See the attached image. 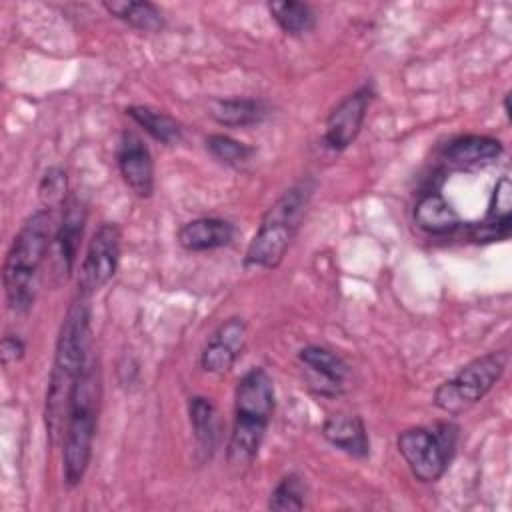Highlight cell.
Listing matches in <instances>:
<instances>
[{"label": "cell", "mask_w": 512, "mask_h": 512, "mask_svg": "<svg viewBox=\"0 0 512 512\" xmlns=\"http://www.w3.org/2000/svg\"><path fill=\"white\" fill-rule=\"evenodd\" d=\"M214 122L228 128H246L260 124L268 116V106L258 98H216L208 106Z\"/></svg>", "instance_id": "obj_20"}, {"label": "cell", "mask_w": 512, "mask_h": 512, "mask_svg": "<svg viewBox=\"0 0 512 512\" xmlns=\"http://www.w3.org/2000/svg\"><path fill=\"white\" fill-rule=\"evenodd\" d=\"M206 150L220 160L226 166H234L240 168L244 164H248L254 156V148L228 136V134H210L206 136Z\"/></svg>", "instance_id": "obj_25"}, {"label": "cell", "mask_w": 512, "mask_h": 512, "mask_svg": "<svg viewBox=\"0 0 512 512\" xmlns=\"http://www.w3.org/2000/svg\"><path fill=\"white\" fill-rule=\"evenodd\" d=\"M120 244L122 232L118 224L102 222L96 228L88 242L84 260L80 262L76 294L90 298L114 278L120 264Z\"/></svg>", "instance_id": "obj_8"}, {"label": "cell", "mask_w": 512, "mask_h": 512, "mask_svg": "<svg viewBox=\"0 0 512 512\" xmlns=\"http://www.w3.org/2000/svg\"><path fill=\"white\" fill-rule=\"evenodd\" d=\"M236 226L226 218L202 216L188 220L178 230V244L188 252H208L232 244Z\"/></svg>", "instance_id": "obj_16"}, {"label": "cell", "mask_w": 512, "mask_h": 512, "mask_svg": "<svg viewBox=\"0 0 512 512\" xmlns=\"http://www.w3.org/2000/svg\"><path fill=\"white\" fill-rule=\"evenodd\" d=\"M24 352H26V344L20 336L16 334H6L0 342V358H2V364L8 368L12 364H18L22 358H24Z\"/></svg>", "instance_id": "obj_27"}, {"label": "cell", "mask_w": 512, "mask_h": 512, "mask_svg": "<svg viewBox=\"0 0 512 512\" xmlns=\"http://www.w3.org/2000/svg\"><path fill=\"white\" fill-rule=\"evenodd\" d=\"M298 362L308 376V386L314 394L336 398L344 394V382L350 374L346 360L334 350L318 344L304 346L298 352Z\"/></svg>", "instance_id": "obj_10"}, {"label": "cell", "mask_w": 512, "mask_h": 512, "mask_svg": "<svg viewBox=\"0 0 512 512\" xmlns=\"http://www.w3.org/2000/svg\"><path fill=\"white\" fill-rule=\"evenodd\" d=\"M68 190V178H66V172L62 168H48L40 180V186H38V196L44 204V208L52 210L54 206L58 204H64L68 198H66V192Z\"/></svg>", "instance_id": "obj_26"}, {"label": "cell", "mask_w": 512, "mask_h": 512, "mask_svg": "<svg viewBox=\"0 0 512 512\" xmlns=\"http://www.w3.org/2000/svg\"><path fill=\"white\" fill-rule=\"evenodd\" d=\"M268 12L278 28L288 36H302L314 30L316 14L314 10L296 0H274L268 2Z\"/></svg>", "instance_id": "obj_23"}, {"label": "cell", "mask_w": 512, "mask_h": 512, "mask_svg": "<svg viewBox=\"0 0 512 512\" xmlns=\"http://www.w3.org/2000/svg\"><path fill=\"white\" fill-rule=\"evenodd\" d=\"M126 114L156 142L164 146H176L182 140V126L176 118L166 114L164 110L144 106V104H134L126 108Z\"/></svg>", "instance_id": "obj_21"}, {"label": "cell", "mask_w": 512, "mask_h": 512, "mask_svg": "<svg viewBox=\"0 0 512 512\" xmlns=\"http://www.w3.org/2000/svg\"><path fill=\"white\" fill-rule=\"evenodd\" d=\"M90 352V298L76 294L70 302L54 348L52 370L44 398V424L52 444L64 432L72 390L88 364Z\"/></svg>", "instance_id": "obj_1"}, {"label": "cell", "mask_w": 512, "mask_h": 512, "mask_svg": "<svg viewBox=\"0 0 512 512\" xmlns=\"http://www.w3.org/2000/svg\"><path fill=\"white\" fill-rule=\"evenodd\" d=\"M508 102H510V92H506V96H504V112H506V116L510 118V106H508Z\"/></svg>", "instance_id": "obj_28"}, {"label": "cell", "mask_w": 512, "mask_h": 512, "mask_svg": "<svg viewBox=\"0 0 512 512\" xmlns=\"http://www.w3.org/2000/svg\"><path fill=\"white\" fill-rule=\"evenodd\" d=\"M504 146L498 138L484 134H466L450 140L442 152L440 160L448 170H472L486 164H492Z\"/></svg>", "instance_id": "obj_14"}, {"label": "cell", "mask_w": 512, "mask_h": 512, "mask_svg": "<svg viewBox=\"0 0 512 512\" xmlns=\"http://www.w3.org/2000/svg\"><path fill=\"white\" fill-rule=\"evenodd\" d=\"M274 414V380L254 366L238 380L234 390V420L226 446V458L234 466L250 464L266 438Z\"/></svg>", "instance_id": "obj_3"}, {"label": "cell", "mask_w": 512, "mask_h": 512, "mask_svg": "<svg viewBox=\"0 0 512 512\" xmlns=\"http://www.w3.org/2000/svg\"><path fill=\"white\" fill-rule=\"evenodd\" d=\"M188 418L196 444V458L206 462L214 456L220 440V418L216 404L208 396H192L188 400Z\"/></svg>", "instance_id": "obj_18"}, {"label": "cell", "mask_w": 512, "mask_h": 512, "mask_svg": "<svg viewBox=\"0 0 512 512\" xmlns=\"http://www.w3.org/2000/svg\"><path fill=\"white\" fill-rule=\"evenodd\" d=\"M414 222L420 230L432 236H446L462 226L458 212L434 188L418 196L414 206Z\"/></svg>", "instance_id": "obj_19"}, {"label": "cell", "mask_w": 512, "mask_h": 512, "mask_svg": "<svg viewBox=\"0 0 512 512\" xmlns=\"http://www.w3.org/2000/svg\"><path fill=\"white\" fill-rule=\"evenodd\" d=\"M246 346V322L240 316L224 320L208 338L200 354V366L208 374H226L234 368Z\"/></svg>", "instance_id": "obj_12"}, {"label": "cell", "mask_w": 512, "mask_h": 512, "mask_svg": "<svg viewBox=\"0 0 512 512\" xmlns=\"http://www.w3.org/2000/svg\"><path fill=\"white\" fill-rule=\"evenodd\" d=\"M306 496H308V488L302 476L296 472H288L272 488L266 506L268 510H274V512H298V510H304Z\"/></svg>", "instance_id": "obj_24"}, {"label": "cell", "mask_w": 512, "mask_h": 512, "mask_svg": "<svg viewBox=\"0 0 512 512\" xmlns=\"http://www.w3.org/2000/svg\"><path fill=\"white\" fill-rule=\"evenodd\" d=\"M456 438L458 428L452 422H438L430 428H406L398 434L396 446L416 480L436 482L448 470L456 448Z\"/></svg>", "instance_id": "obj_7"}, {"label": "cell", "mask_w": 512, "mask_h": 512, "mask_svg": "<svg viewBox=\"0 0 512 512\" xmlns=\"http://www.w3.org/2000/svg\"><path fill=\"white\" fill-rule=\"evenodd\" d=\"M316 182L302 178L292 184L262 216L244 254L246 268H276L284 260L308 210Z\"/></svg>", "instance_id": "obj_4"}, {"label": "cell", "mask_w": 512, "mask_h": 512, "mask_svg": "<svg viewBox=\"0 0 512 512\" xmlns=\"http://www.w3.org/2000/svg\"><path fill=\"white\" fill-rule=\"evenodd\" d=\"M512 230V184L508 176H502L488 200L486 216L482 222L472 224L468 238L472 242H496L506 240Z\"/></svg>", "instance_id": "obj_15"}, {"label": "cell", "mask_w": 512, "mask_h": 512, "mask_svg": "<svg viewBox=\"0 0 512 512\" xmlns=\"http://www.w3.org/2000/svg\"><path fill=\"white\" fill-rule=\"evenodd\" d=\"M100 374L94 360L84 366L70 398L62 432V474L68 488L78 486L92 460V446L98 426Z\"/></svg>", "instance_id": "obj_5"}, {"label": "cell", "mask_w": 512, "mask_h": 512, "mask_svg": "<svg viewBox=\"0 0 512 512\" xmlns=\"http://www.w3.org/2000/svg\"><path fill=\"white\" fill-rule=\"evenodd\" d=\"M508 366L506 350H492L464 364L434 390V404L446 414H462L478 404L502 378Z\"/></svg>", "instance_id": "obj_6"}, {"label": "cell", "mask_w": 512, "mask_h": 512, "mask_svg": "<svg viewBox=\"0 0 512 512\" xmlns=\"http://www.w3.org/2000/svg\"><path fill=\"white\" fill-rule=\"evenodd\" d=\"M322 436L344 454L364 460L370 454V440L364 420L356 414H330L322 424Z\"/></svg>", "instance_id": "obj_17"}, {"label": "cell", "mask_w": 512, "mask_h": 512, "mask_svg": "<svg viewBox=\"0 0 512 512\" xmlns=\"http://www.w3.org/2000/svg\"><path fill=\"white\" fill-rule=\"evenodd\" d=\"M116 164L124 184L138 198H150L154 192V160L146 142L132 130H124L116 148Z\"/></svg>", "instance_id": "obj_11"}, {"label": "cell", "mask_w": 512, "mask_h": 512, "mask_svg": "<svg viewBox=\"0 0 512 512\" xmlns=\"http://www.w3.org/2000/svg\"><path fill=\"white\" fill-rule=\"evenodd\" d=\"M88 210L86 204L78 196H70L64 202L60 224L52 236V248H54V260L58 264V270L64 276H70L76 264L80 240L84 234Z\"/></svg>", "instance_id": "obj_13"}, {"label": "cell", "mask_w": 512, "mask_h": 512, "mask_svg": "<svg viewBox=\"0 0 512 512\" xmlns=\"http://www.w3.org/2000/svg\"><path fill=\"white\" fill-rule=\"evenodd\" d=\"M374 98V84L366 82L354 92L346 94L328 114L324 124V144L334 150H346L360 134L368 108Z\"/></svg>", "instance_id": "obj_9"}, {"label": "cell", "mask_w": 512, "mask_h": 512, "mask_svg": "<svg viewBox=\"0 0 512 512\" xmlns=\"http://www.w3.org/2000/svg\"><path fill=\"white\" fill-rule=\"evenodd\" d=\"M108 14L142 32H160L164 28L162 10L146 0H112L102 4Z\"/></svg>", "instance_id": "obj_22"}, {"label": "cell", "mask_w": 512, "mask_h": 512, "mask_svg": "<svg viewBox=\"0 0 512 512\" xmlns=\"http://www.w3.org/2000/svg\"><path fill=\"white\" fill-rule=\"evenodd\" d=\"M52 212L40 208L30 214L6 252L2 266V284L8 308L16 314H26L36 300L40 266L50 250Z\"/></svg>", "instance_id": "obj_2"}]
</instances>
